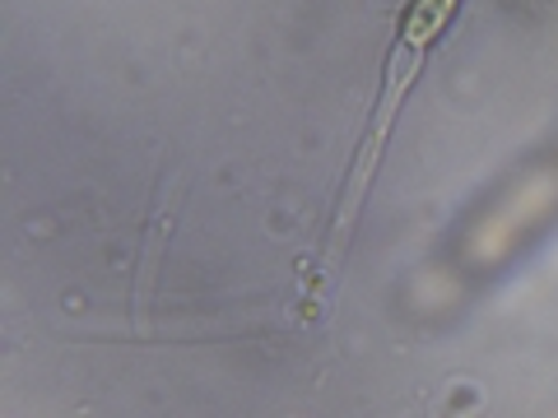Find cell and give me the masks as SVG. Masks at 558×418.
<instances>
[{
	"label": "cell",
	"mask_w": 558,
	"mask_h": 418,
	"mask_svg": "<svg viewBox=\"0 0 558 418\" xmlns=\"http://www.w3.org/2000/svg\"><path fill=\"white\" fill-rule=\"evenodd\" d=\"M457 10H461V0H410V10L400 14V47L410 51V65H418L428 57V47L442 38L447 24L457 20Z\"/></svg>",
	"instance_id": "obj_1"
}]
</instances>
